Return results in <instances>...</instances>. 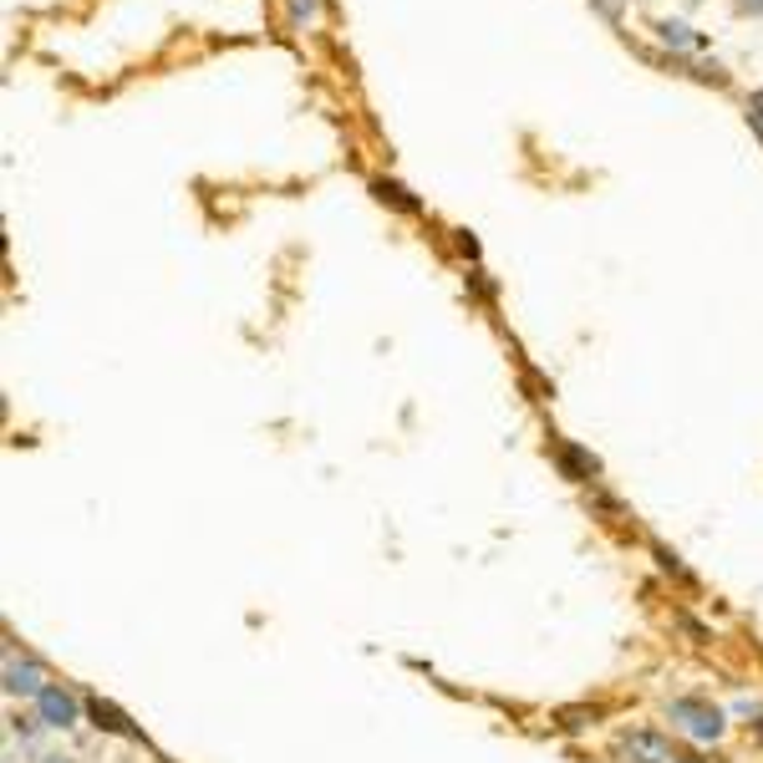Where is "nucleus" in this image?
<instances>
[{
	"label": "nucleus",
	"instance_id": "nucleus-1",
	"mask_svg": "<svg viewBox=\"0 0 763 763\" xmlns=\"http://www.w3.org/2000/svg\"><path fill=\"white\" fill-rule=\"evenodd\" d=\"M672 713V723L687 733V739H697V743H717L723 739V713H717L713 703H703V697H677V703L667 707Z\"/></svg>",
	"mask_w": 763,
	"mask_h": 763
},
{
	"label": "nucleus",
	"instance_id": "nucleus-2",
	"mask_svg": "<svg viewBox=\"0 0 763 763\" xmlns=\"http://www.w3.org/2000/svg\"><path fill=\"white\" fill-rule=\"evenodd\" d=\"M77 713H82V707H77V697L67 687H41V697H37V723L41 727H72L77 723Z\"/></svg>",
	"mask_w": 763,
	"mask_h": 763
},
{
	"label": "nucleus",
	"instance_id": "nucleus-3",
	"mask_svg": "<svg viewBox=\"0 0 763 763\" xmlns=\"http://www.w3.org/2000/svg\"><path fill=\"white\" fill-rule=\"evenodd\" d=\"M41 687H47V677H41V667L31 662V656H6V692L11 697H41Z\"/></svg>",
	"mask_w": 763,
	"mask_h": 763
},
{
	"label": "nucleus",
	"instance_id": "nucleus-4",
	"mask_svg": "<svg viewBox=\"0 0 763 763\" xmlns=\"http://www.w3.org/2000/svg\"><path fill=\"white\" fill-rule=\"evenodd\" d=\"M626 753H632V763H672L667 743L656 739V733H632V739H626Z\"/></svg>",
	"mask_w": 763,
	"mask_h": 763
},
{
	"label": "nucleus",
	"instance_id": "nucleus-5",
	"mask_svg": "<svg viewBox=\"0 0 763 763\" xmlns=\"http://www.w3.org/2000/svg\"><path fill=\"white\" fill-rule=\"evenodd\" d=\"M92 717H97V727H108V733H122V739H132V723L118 713V707H108V703H102V697H97V703H92Z\"/></svg>",
	"mask_w": 763,
	"mask_h": 763
},
{
	"label": "nucleus",
	"instance_id": "nucleus-6",
	"mask_svg": "<svg viewBox=\"0 0 763 763\" xmlns=\"http://www.w3.org/2000/svg\"><path fill=\"white\" fill-rule=\"evenodd\" d=\"M371 189H377V199L397 204V209H407V215L418 209V199H407V189H403V184H393V179H377V184H371Z\"/></svg>",
	"mask_w": 763,
	"mask_h": 763
},
{
	"label": "nucleus",
	"instance_id": "nucleus-7",
	"mask_svg": "<svg viewBox=\"0 0 763 763\" xmlns=\"http://www.w3.org/2000/svg\"><path fill=\"white\" fill-rule=\"evenodd\" d=\"M662 37L677 41V47H697V37H692V31H687L682 21H667V26H662Z\"/></svg>",
	"mask_w": 763,
	"mask_h": 763
},
{
	"label": "nucleus",
	"instance_id": "nucleus-8",
	"mask_svg": "<svg viewBox=\"0 0 763 763\" xmlns=\"http://www.w3.org/2000/svg\"><path fill=\"white\" fill-rule=\"evenodd\" d=\"M290 11H296V21H310V16H316V0H290Z\"/></svg>",
	"mask_w": 763,
	"mask_h": 763
},
{
	"label": "nucleus",
	"instance_id": "nucleus-9",
	"mask_svg": "<svg viewBox=\"0 0 763 763\" xmlns=\"http://www.w3.org/2000/svg\"><path fill=\"white\" fill-rule=\"evenodd\" d=\"M749 108H753V122H759V128H763V92H753V102H749Z\"/></svg>",
	"mask_w": 763,
	"mask_h": 763
},
{
	"label": "nucleus",
	"instance_id": "nucleus-10",
	"mask_svg": "<svg viewBox=\"0 0 763 763\" xmlns=\"http://www.w3.org/2000/svg\"><path fill=\"white\" fill-rule=\"evenodd\" d=\"M739 11H753V16H763V0H733Z\"/></svg>",
	"mask_w": 763,
	"mask_h": 763
},
{
	"label": "nucleus",
	"instance_id": "nucleus-11",
	"mask_svg": "<svg viewBox=\"0 0 763 763\" xmlns=\"http://www.w3.org/2000/svg\"><path fill=\"white\" fill-rule=\"evenodd\" d=\"M41 763H72V759H61V753H41Z\"/></svg>",
	"mask_w": 763,
	"mask_h": 763
},
{
	"label": "nucleus",
	"instance_id": "nucleus-12",
	"mask_svg": "<svg viewBox=\"0 0 763 763\" xmlns=\"http://www.w3.org/2000/svg\"><path fill=\"white\" fill-rule=\"evenodd\" d=\"M672 763H697V759H672Z\"/></svg>",
	"mask_w": 763,
	"mask_h": 763
}]
</instances>
